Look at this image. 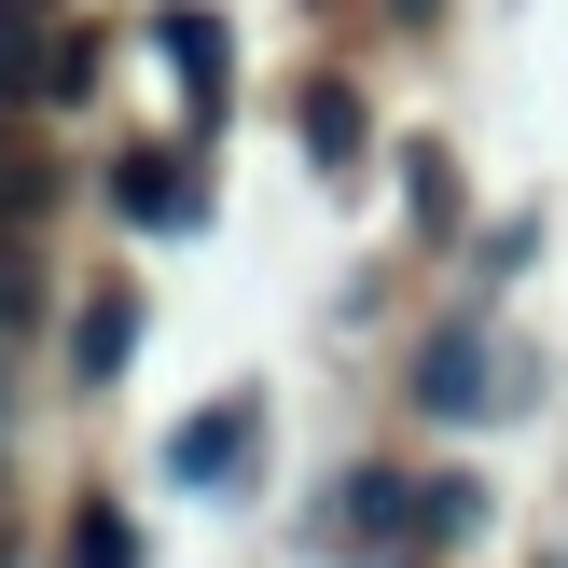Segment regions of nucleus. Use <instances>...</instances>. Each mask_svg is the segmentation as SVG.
Instances as JSON below:
<instances>
[{"instance_id": "obj_1", "label": "nucleus", "mask_w": 568, "mask_h": 568, "mask_svg": "<svg viewBox=\"0 0 568 568\" xmlns=\"http://www.w3.org/2000/svg\"><path fill=\"white\" fill-rule=\"evenodd\" d=\"M250 458H264V403H250V388L166 430V486H194V499H236V486H250Z\"/></svg>"}, {"instance_id": "obj_2", "label": "nucleus", "mask_w": 568, "mask_h": 568, "mask_svg": "<svg viewBox=\"0 0 568 568\" xmlns=\"http://www.w3.org/2000/svg\"><path fill=\"white\" fill-rule=\"evenodd\" d=\"M499 388H514V375H499V347H486V333H471V320L416 347V403H430L444 430H458V416H499Z\"/></svg>"}, {"instance_id": "obj_3", "label": "nucleus", "mask_w": 568, "mask_h": 568, "mask_svg": "<svg viewBox=\"0 0 568 568\" xmlns=\"http://www.w3.org/2000/svg\"><path fill=\"white\" fill-rule=\"evenodd\" d=\"M153 28H166V70H181V98L222 125V98H236V42H222V14H194V0H181V14H153Z\"/></svg>"}, {"instance_id": "obj_4", "label": "nucleus", "mask_w": 568, "mask_h": 568, "mask_svg": "<svg viewBox=\"0 0 568 568\" xmlns=\"http://www.w3.org/2000/svg\"><path fill=\"white\" fill-rule=\"evenodd\" d=\"M111 194H125V222H153V236L209 222V194H194V166H181V153H125V166H111Z\"/></svg>"}, {"instance_id": "obj_5", "label": "nucleus", "mask_w": 568, "mask_h": 568, "mask_svg": "<svg viewBox=\"0 0 568 568\" xmlns=\"http://www.w3.org/2000/svg\"><path fill=\"white\" fill-rule=\"evenodd\" d=\"M292 125H305V166H320V181H347V166H361V98H347V83H305Z\"/></svg>"}, {"instance_id": "obj_6", "label": "nucleus", "mask_w": 568, "mask_h": 568, "mask_svg": "<svg viewBox=\"0 0 568 568\" xmlns=\"http://www.w3.org/2000/svg\"><path fill=\"white\" fill-rule=\"evenodd\" d=\"M125 347H139V292H98L70 320V361H83V375H125Z\"/></svg>"}, {"instance_id": "obj_7", "label": "nucleus", "mask_w": 568, "mask_h": 568, "mask_svg": "<svg viewBox=\"0 0 568 568\" xmlns=\"http://www.w3.org/2000/svg\"><path fill=\"white\" fill-rule=\"evenodd\" d=\"M333 514H347V541H388V527H403V514H430V499H416L403 471H347V499H333Z\"/></svg>"}, {"instance_id": "obj_8", "label": "nucleus", "mask_w": 568, "mask_h": 568, "mask_svg": "<svg viewBox=\"0 0 568 568\" xmlns=\"http://www.w3.org/2000/svg\"><path fill=\"white\" fill-rule=\"evenodd\" d=\"M70 568H139V527L125 514H83L70 527Z\"/></svg>"}, {"instance_id": "obj_9", "label": "nucleus", "mask_w": 568, "mask_h": 568, "mask_svg": "<svg viewBox=\"0 0 568 568\" xmlns=\"http://www.w3.org/2000/svg\"><path fill=\"white\" fill-rule=\"evenodd\" d=\"M403 194H416V222H430V236L458 222V166H444V153H416V166H403Z\"/></svg>"}, {"instance_id": "obj_10", "label": "nucleus", "mask_w": 568, "mask_h": 568, "mask_svg": "<svg viewBox=\"0 0 568 568\" xmlns=\"http://www.w3.org/2000/svg\"><path fill=\"white\" fill-rule=\"evenodd\" d=\"M403 14H430V0H403Z\"/></svg>"}]
</instances>
